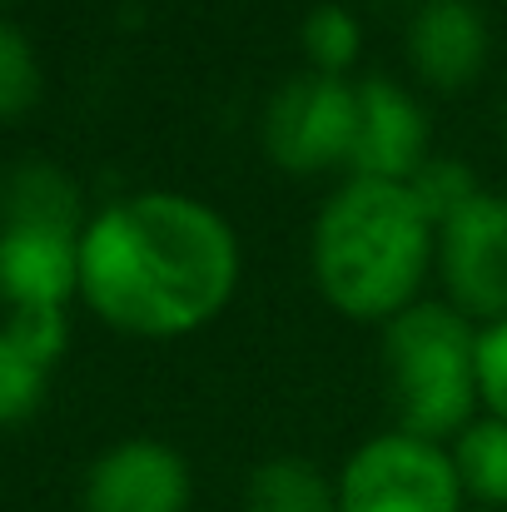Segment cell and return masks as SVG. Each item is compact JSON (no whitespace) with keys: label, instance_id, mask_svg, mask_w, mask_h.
Here are the masks:
<instances>
[{"label":"cell","instance_id":"obj_15","mask_svg":"<svg viewBox=\"0 0 507 512\" xmlns=\"http://www.w3.org/2000/svg\"><path fill=\"white\" fill-rule=\"evenodd\" d=\"M304 50L314 60V75H338L343 80V70L358 55V20L343 5H319L304 20Z\"/></svg>","mask_w":507,"mask_h":512},{"label":"cell","instance_id":"obj_1","mask_svg":"<svg viewBox=\"0 0 507 512\" xmlns=\"http://www.w3.org/2000/svg\"><path fill=\"white\" fill-rule=\"evenodd\" d=\"M239 279L234 229L189 194H130L80 234L85 304L140 339H174L209 324Z\"/></svg>","mask_w":507,"mask_h":512},{"label":"cell","instance_id":"obj_18","mask_svg":"<svg viewBox=\"0 0 507 512\" xmlns=\"http://www.w3.org/2000/svg\"><path fill=\"white\" fill-rule=\"evenodd\" d=\"M478 398L493 418L507 423V319L478 334Z\"/></svg>","mask_w":507,"mask_h":512},{"label":"cell","instance_id":"obj_13","mask_svg":"<svg viewBox=\"0 0 507 512\" xmlns=\"http://www.w3.org/2000/svg\"><path fill=\"white\" fill-rule=\"evenodd\" d=\"M244 512H338V488L304 458H274L249 478Z\"/></svg>","mask_w":507,"mask_h":512},{"label":"cell","instance_id":"obj_9","mask_svg":"<svg viewBox=\"0 0 507 512\" xmlns=\"http://www.w3.org/2000/svg\"><path fill=\"white\" fill-rule=\"evenodd\" d=\"M80 234L60 224H0V294L10 309H65L80 289Z\"/></svg>","mask_w":507,"mask_h":512},{"label":"cell","instance_id":"obj_4","mask_svg":"<svg viewBox=\"0 0 507 512\" xmlns=\"http://www.w3.org/2000/svg\"><path fill=\"white\" fill-rule=\"evenodd\" d=\"M463 483L453 453L413 433H383L363 443L343 478H338V512H458Z\"/></svg>","mask_w":507,"mask_h":512},{"label":"cell","instance_id":"obj_2","mask_svg":"<svg viewBox=\"0 0 507 512\" xmlns=\"http://www.w3.org/2000/svg\"><path fill=\"white\" fill-rule=\"evenodd\" d=\"M433 219L393 179H348L314 224V279L348 319H398L433 264Z\"/></svg>","mask_w":507,"mask_h":512},{"label":"cell","instance_id":"obj_16","mask_svg":"<svg viewBox=\"0 0 507 512\" xmlns=\"http://www.w3.org/2000/svg\"><path fill=\"white\" fill-rule=\"evenodd\" d=\"M40 100V65H35V50L30 40L0 20V120H15L25 115L30 105Z\"/></svg>","mask_w":507,"mask_h":512},{"label":"cell","instance_id":"obj_3","mask_svg":"<svg viewBox=\"0 0 507 512\" xmlns=\"http://www.w3.org/2000/svg\"><path fill=\"white\" fill-rule=\"evenodd\" d=\"M383 358L393 378V403L413 438H448L473 423L478 398V334L453 304H413L388 319Z\"/></svg>","mask_w":507,"mask_h":512},{"label":"cell","instance_id":"obj_8","mask_svg":"<svg viewBox=\"0 0 507 512\" xmlns=\"http://www.w3.org/2000/svg\"><path fill=\"white\" fill-rule=\"evenodd\" d=\"M428 165V125L423 110L388 80L358 85V130H353V179H393L408 184Z\"/></svg>","mask_w":507,"mask_h":512},{"label":"cell","instance_id":"obj_12","mask_svg":"<svg viewBox=\"0 0 507 512\" xmlns=\"http://www.w3.org/2000/svg\"><path fill=\"white\" fill-rule=\"evenodd\" d=\"M0 224L80 229V189L55 165H20L0 189Z\"/></svg>","mask_w":507,"mask_h":512},{"label":"cell","instance_id":"obj_7","mask_svg":"<svg viewBox=\"0 0 507 512\" xmlns=\"http://www.w3.org/2000/svg\"><path fill=\"white\" fill-rule=\"evenodd\" d=\"M189 493V468L174 448L155 438H130L90 468L85 512H184Z\"/></svg>","mask_w":507,"mask_h":512},{"label":"cell","instance_id":"obj_11","mask_svg":"<svg viewBox=\"0 0 507 512\" xmlns=\"http://www.w3.org/2000/svg\"><path fill=\"white\" fill-rule=\"evenodd\" d=\"M408 50H413V65L428 85L458 90L488 60V25H483L473 0H428L413 15Z\"/></svg>","mask_w":507,"mask_h":512},{"label":"cell","instance_id":"obj_17","mask_svg":"<svg viewBox=\"0 0 507 512\" xmlns=\"http://www.w3.org/2000/svg\"><path fill=\"white\" fill-rule=\"evenodd\" d=\"M408 189L418 194V204H423V214L433 219V224H448L463 204H473L483 189L473 184V174L468 165H458V160H428L423 170L408 179Z\"/></svg>","mask_w":507,"mask_h":512},{"label":"cell","instance_id":"obj_5","mask_svg":"<svg viewBox=\"0 0 507 512\" xmlns=\"http://www.w3.org/2000/svg\"><path fill=\"white\" fill-rule=\"evenodd\" d=\"M358 130V85L338 75H299L269 105V155L294 174L334 170L353 155Z\"/></svg>","mask_w":507,"mask_h":512},{"label":"cell","instance_id":"obj_6","mask_svg":"<svg viewBox=\"0 0 507 512\" xmlns=\"http://www.w3.org/2000/svg\"><path fill=\"white\" fill-rule=\"evenodd\" d=\"M438 264L463 319H507V199L478 194L438 224Z\"/></svg>","mask_w":507,"mask_h":512},{"label":"cell","instance_id":"obj_10","mask_svg":"<svg viewBox=\"0 0 507 512\" xmlns=\"http://www.w3.org/2000/svg\"><path fill=\"white\" fill-rule=\"evenodd\" d=\"M70 339L65 309H15L0 329V423H20L40 408L45 378Z\"/></svg>","mask_w":507,"mask_h":512},{"label":"cell","instance_id":"obj_14","mask_svg":"<svg viewBox=\"0 0 507 512\" xmlns=\"http://www.w3.org/2000/svg\"><path fill=\"white\" fill-rule=\"evenodd\" d=\"M453 468L463 493L478 503L507 508V423L503 418H473L453 443Z\"/></svg>","mask_w":507,"mask_h":512}]
</instances>
